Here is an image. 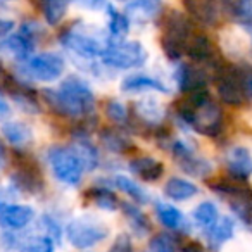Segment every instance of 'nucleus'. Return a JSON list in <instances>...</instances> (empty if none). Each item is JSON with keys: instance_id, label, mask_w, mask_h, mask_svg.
<instances>
[{"instance_id": "nucleus-1", "label": "nucleus", "mask_w": 252, "mask_h": 252, "mask_svg": "<svg viewBox=\"0 0 252 252\" xmlns=\"http://www.w3.org/2000/svg\"><path fill=\"white\" fill-rule=\"evenodd\" d=\"M173 109L178 121L199 135L216 138L223 131L224 114L206 88L185 94V97L180 98Z\"/></svg>"}, {"instance_id": "nucleus-2", "label": "nucleus", "mask_w": 252, "mask_h": 252, "mask_svg": "<svg viewBox=\"0 0 252 252\" xmlns=\"http://www.w3.org/2000/svg\"><path fill=\"white\" fill-rule=\"evenodd\" d=\"M112 42L114 40L109 33L81 23L71 25L59 36V43L71 54V59L83 71L94 74H97V71L100 69L95 59L102 57V54Z\"/></svg>"}, {"instance_id": "nucleus-3", "label": "nucleus", "mask_w": 252, "mask_h": 252, "mask_svg": "<svg viewBox=\"0 0 252 252\" xmlns=\"http://www.w3.org/2000/svg\"><path fill=\"white\" fill-rule=\"evenodd\" d=\"M42 95L47 105L64 118L87 119L95 116V95L80 76H67L59 88H45Z\"/></svg>"}, {"instance_id": "nucleus-4", "label": "nucleus", "mask_w": 252, "mask_h": 252, "mask_svg": "<svg viewBox=\"0 0 252 252\" xmlns=\"http://www.w3.org/2000/svg\"><path fill=\"white\" fill-rule=\"evenodd\" d=\"M214 83L218 95L226 105L238 107L251 98L252 73L247 66H218Z\"/></svg>"}, {"instance_id": "nucleus-5", "label": "nucleus", "mask_w": 252, "mask_h": 252, "mask_svg": "<svg viewBox=\"0 0 252 252\" xmlns=\"http://www.w3.org/2000/svg\"><path fill=\"white\" fill-rule=\"evenodd\" d=\"M193 35V23L183 12L171 11L166 18L161 36L162 52L169 61H180L185 56L187 45Z\"/></svg>"}, {"instance_id": "nucleus-6", "label": "nucleus", "mask_w": 252, "mask_h": 252, "mask_svg": "<svg viewBox=\"0 0 252 252\" xmlns=\"http://www.w3.org/2000/svg\"><path fill=\"white\" fill-rule=\"evenodd\" d=\"M149 59V54L140 42L135 40H114L102 54L100 61L111 69H133L142 67Z\"/></svg>"}, {"instance_id": "nucleus-7", "label": "nucleus", "mask_w": 252, "mask_h": 252, "mask_svg": "<svg viewBox=\"0 0 252 252\" xmlns=\"http://www.w3.org/2000/svg\"><path fill=\"white\" fill-rule=\"evenodd\" d=\"M47 159L57 182L67 187H78L81 183L85 171L73 147H64V145L52 147L47 154Z\"/></svg>"}, {"instance_id": "nucleus-8", "label": "nucleus", "mask_w": 252, "mask_h": 252, "mask_svg": "<svg viewBox=\"0 0 252 252\" xmlns=\"http://www.w3.org/2000/svg\"><path fill=\"white\" fill-rule=\"evenodd\" d=\"M66 69V59L57 52H43L38 56H32L21 63L19 73L28 80L36 81H57L64 74Z\"/></svg>"}, {"instance_id": "nucleus-9", "label": "nucleus", "mask_w": 252, "mask_h": 252, "mask_svg": "<svg viewBox=\"0 0 252 252\" xmlns=\"http://www.w3.org/2000/svg\"><path fill=\"white\" fill-rule=\"evenodd\" d=\"M67 240L76 249H90L109 237V228L94 218H76L66 226Z\"/></svg>"}, {"instance_id": "nucleus-10", "label": "nucleus", "mask_w": 252, "mask_h": 252, "mask_svg": "<svg viewBox=\"0 0 252 252\" xmlns=\"http://www.w3.org/2000/svg\"><path fill=\"white\" fill-rule=\"evenodd\" d=\"M190 21L202 28H214L221 18V0H183Z\"/></svg>"}, {"instance_id": "nucleus-11", "label": "nucleus", "mask_w": 252, "mask_h": 252, "mask_svg": "<svg viewBox=\"0 0 252 252\" xmlns=\"http://www.w3.org/2000/svg\"><path fill=\"white\" fill-rule=\"evenodd\" d=\"M131 114L135 116L137 123H131V125H144L145 128H151V130H158L159 126H162V121L166 118L164 105L158 100V98L145 97L142 100H137L131 109Z\"/></svg>"}, {"instance_id": "nucleus-12", "label": "nucleus", "mask_w": 252, "mask_h": 252, "mask_svg": "<svg viewBox=\"0 0 252 252\" xmlns=\"http://www.w3.org/2000/svg\"><path fill=\"white\" fill-rule=\"evenodd\" d=\"M175 81L178 85V90L182 94H190V92L206 88L207 81H209V74H207L206 67L199 66V64H180L175 71Z\"/></svg>"}, {"instance_id": "nucleus-13", "label": "nucleus", "mask_w": 252, "mask_h": 252, "mask_svg": "<svg viewBox=\"0 0 252 252\" xmlns=\"http://www.w3.org/2000/svg\"><path fill=\"white\" fill-rule=\"evenodd\" d=\"M11 182L16 190L25 193H40L43 190V180L35 162H19V166L11 175Z\"/></svg>"}, {"instance_id": "nucleus-14", "label": "nucleus", "mask_w": 252, "mask_h": 252, "mask_svg": "<svg viewBox=\"0 0 252 252\" xmlns=\"http://www.w3.org/2000/svg\"><path fill=\"white\" fill-rule=\"evenodd\" d=\"M226 171L233 182L245 183L251 178L252 171V159L251 152L245 147H235L226 156Z\"/></svg>"}, {"instance_id": "nucleus-15", "label": "nucleus", "mask_w": 252, "mask_h": 252, "mask_svg": "<svg viewBox=\"0 0 252 252\" xmlns=\"http://www.w3.org/2000/svg\"><path fill=\"white\" fill-rule=\"evenodd\" d=\"M126 5V18L130 19V23H137V25H145V23L154 21L159 16L162 9L161 0H121Z\"/></svg>"}, {"instance_id": "nucleus-16", "label": "nucleus", "mask_w": 252, "mask_h": 252, "mask_svg": "<svg viewBox=\"0 0 252 252\" xmlns=\"http://www.w3.org/2000/svg\"><path fill=\"white\" fill-rule=\"evenodd\" d=\"M35 47L36 43L33 40H30L28 36L18 32L16 35L4 36V40L0 42V54H4L5 57H11L18 63H25L26 59L32 57Z\"/></svg>"}, {"instance_id": "nucleus-17", "label": "nucleus", "mask_w": 252, "mask_h": 252, "mask_svg": "<svg viewBox=\"0 0 252 252\" xmlns=\"http://www.w3.org/2000/svg\"><path fill=\"white\" fill-rule=\"evenodd\" d=\"M121 90L125 94H142V92H156V94H168V87L158 78L147 74H131L121 81Z\"/></svg>"}, {"instance_id": "nucleus-18", "label": "nucleus", "mask_w": 252, "mask_h": 252, "mask_svg": "<svg viewBox=\"0 0 252 252\" xmlns=\"http://www.w3.org/2000/svg\"><path fill=\"white\" fill-rule=\"evenodd\" d=\"M35 211L30 206H4L0 209V224L9 230H21L32 223Z\"/></svg>"}, {"instance_id": "nucleus-19", "label": "nucleus", "mask_w": 252, "mask_h": 252, "mask_svg": "<svg viewBox=\"0 0 252 252\" xmlns=\"http://www.w3.org/2000/svg\"><path fill=\"white\" fill-rule=\"evenodd\" d=\"M185 54L193 61L195 64H209L214 59V47L213 42L204 33H193L187 45Z\"/></svg>"}, {"instance_id": "nucleus-20", "label": "nucleus", "mask_w": 252, "mask_h": 252, "mask_svg": "<svg viewBox=\"0 0 252 252\" xmlns=\"http://www.w3.org/2000/svg\"><path fill=\"white\" fill-rule=\"evenodd\" d=\"M4 138L16 149H25L33 142V130L23 121H7L0 128Z\"/></svg>"}, {"instance_id": "nucleus-21", "label": "nucleus", "mask_w": 252, "mask_h": 252, "mask_svg": "<svg viewBox=\"0 0 252 252\" xmlns=\"http://www.w3.org/2000/svg\"><path fill=\"white\" fill-rule=\"evenodd\" d=\"M98 138L102 147L112 154H128L133 149L131 138L118 128H102Z\"/></svg>"}, {"instance_id": "nucleus-22", "label": "nucleus", "mask_w": 252, "mask_h": 252, "mask_svg": "<svg viewBox=\"0 0 252 252\" xmlns=\"http://www.w3.org/2000/svg\"><path fill=\"white\" fill-rule=\"evenodd\" d=\"M128 168L135 176H138L144 182H158L164 175V164L154 158H147V156L131 159Z\"/></svg>"}, {"instance_id": "nucleus-23", "label": "nucleus", "mask_w": 252, "mask_h": 252, "mask_svg": "<svg viewBox=\"0 0 252 252\" xmlns=\"http://www.w3.org/2000/svg\"><path fill=\"white\" fill-rule=\"evenodd\" d=\"M73 151L78 156L83 171H94L100 166V156H98V149L92 144V140L88 137H80L73 138Z\"/></svg>"}, {"instance_id": "nucleus-24", "label": "nucleus", "mask_w": 252, "mask_h": 252, "mask_svg": "<svg viewBox=\"0 0 252 252\" xmlns=\"http://www.w3.org/2000/svg\"><path fill=\"white\" fill-rule=\"evenodd\" d=\"M235 235V223L231 218H218V221L211 228H207V240L209 247L214 252L220 251L221 245H224L228 240H231Z\"/></svg>"}, {"instance_id": "nucleus-25", "label": "nucleus", "mask_w": 252, "mask_h": 252, "mask_svg": "<svg viewBox=\"0 0 252 252\" xmlns=\"http://www.w3.org/2000/svg\"><path fill=\"white\" fill-rule=\"evenodd\" d=\"M221 11L226 12L245 30H251L252 23V0H221Z\"/></svg>"}, {"instance_id": "nucleus-26", "label": "nucleus", "mask_w": 252, "mask_h": 252, "mask_svg": "<svg viewBox=\"0 0 252 252\" xmlns=\"http://www.w3.org/2000/svg\"><path fill=\"white\" fill-rule=\"evenodd\" d=\"M164 193L168 199L175 200V202H185L190 200L192 197H195L199 193L197 185H193L192 182L183 178H169L164 185Z\"/></svg>"}, {"instance_id": "nucleus-27", "label": "nucleus", "mask_w": 252, "mask_h": 252, "mask_svg": "<svg viewBox=\"0 0 252 252\" xmlns=\"http://www.w3.org/2000/svg\"><path fill=\"white\" fill-rule=\"evenodd\" d=\"M109 183H111L114 189H118V190H121L123 193H126L130 199H133L135 202L140 204V206H144V204H147L149 200H151L149 193L145 192V190L142 189L137 182H133V180L128 178V176H125V175L112 176V180Z\"/></svg>"}, {"instance_id": "nucleus-28", "label": "nucleus", "mask_w": 252, "mask_h": 252, "mask_svg": "<svg viewBox=\"0 0 252 252\" xmlns=\"http://www.w3.org/2000/svg\"><path fill=\"white\" fill-rule=\"evenodd\" d=\"M85 199L90 200L94 206H97L98 209L104 211H116L119 207V200L114 195L111 189H105V187H94L85 193Z\"/></svg>"}, {"instance_id": "nucleus-29", "label": "nucleus", "mask_w": 252, "mask_h": 252, "mask_svg": "<svg viewBox=\"0 0 252 252\" xmlns=\"http://www.w3.org/2000/svg\"><path fill=\"white\" fill-rule=\"evenodd\" d=\"M119 206H121L123 213H125L126 220H128V223H130L131 230H133L135 233L144 237V235H147L149 231H151V228H152L151 221H149V218L145 216L135 204L125 202V204H119Z\"/></svg>"}, {"instance_id": "nucleus-30", "label": "nucleus", "mask_w": 252, "mask_h": 252, "mask_svg": "<svg viewBox=\"0 0 252 252\" xmlns=\"http://www.w3.org/2000/svg\"><path fill=\"white\" fill-rule=\"evenodd\" d=\"M156 214H158L161 224H164L169 230H180L185 224V216H183L182 211L166 202L156 204Z\"/></svg>"}, {"instance_id": "nucleus-31", "label": "nucleus", "mask_w": 252, "mask_h": 252, "mask_svg": "<svg viewBox=\"0 0 252 252\" xmlns=\"http://www.w3.org/2000/svg\"><path fill=\"white\" fill-rule=\"evenodd\" d=\"M107 18H109V35L112 40L123 38L126 33L130 32V19L126 18L125 12H119L114 5L107 4Z\"/></svg>"}, {"instance_id": "nucleus-32", "label": "nucleus", "mask_w": 252, "mask_h": 252, "mask_svg": "<svg viewBox=\"0 0 252 252\" xmlns=\"http://www.w3.org/2000/svg\"><path fill=\"white\" fill-rule=\"evenodd\" d=\"M178 164L187 175L197 176V178H206V176L211 175V171H213V164H211L206 158L197 156V154H192V156H189V158L182 159V161H178Z\"/></svg>"}, {"instance_id": "nucleus-33", "label": "nucleus", "mask_w": 252, "mask_h": 252, "mask_svg": "<svg viewBox=\"0 0 252 252\" xmlns=\"http://www.w3.org/2000/svg\"><path fill=\"white\" fill-rule=\"evenodd\" d=\"M71 0H42V9L49 26H57L66 16Z\"/></svg>"}, {"instance_id": "nucleus-34", "label": "nucleus", "mask_w": 252, "mask_h": 252, "mask_svg": "<svg viewBox=\"0 0 252 252\" xmlns=\"http://www.w3.org/2000/svg\"><path fill=\"white\" fill-rule=\"evenodd\" d=\"M218 218H220V213H218L216 204L209 202V200L200 202L199 206L193 209V220H195V223L199 224V226L206 228V230L216 223Z\"/></svg>"}, {"instance_id": "nucleus-35", "label": "nucleus", "mask_w": 252, "mask_h": 252, "mask_svg": "<svg viewBox=\"0 0 252 252\" xmlns=\"http://www.w3.org/2000/svg\"><path fill=\"white\" fill-rule=\"evenodd\" d=\"M104 111L109 121L116 123V125H125L128 121V118H130V109L126 107L123 102L116 100V98H111V100L105 102Z\"/></svg>"}, {"instance_id": "nucleus-36", "label": "nucleus", "mask_w": 252, "mask_h": 252, "mask_svg": "<svg viewBox=\"0 0 252 252\" xmlns=\"http://www.w3.org/2000/svg\"><path fill=\"white\" fill-rule=\"evenodd\" d=\"M54 240L50 237H30L19 245V252H54Z\"/></svg>"}, {"instance_id": "nucleus-37", "label": "nucleus", "mask_w": 252, "mask_h": 252, "mask_svg": "<svg viewBox=\"0 0 252 252\" xmlns=\"http://www.w3.org/2000/svg\"><path fill=\"white\" fill-rule=\"evenodd\" d=\"M149 249H151V252H176L178 245H176V238L173 235L158 233L151 238Z\"/></svg>"}, {"instance_id": "nucleus-38", "label": "nucleus", "mask_w": 252, "mask_h": 252, "mask_svg": "<svg viewBox=\"0 0 252 252\" xmlns=\"http://www.w3.org/2000/svg\"><path fill=\"white\" fill-rule=\"evenodd\" d=\"M19 33H23V35L28 36L30 40L38 43V40L42 38L43 33H45V28H43L38 21H35V19H26V21H23L21 26H19Z\"/></svg>"}, {"instance_id": "nucleus-39", "label": "nucleus", "mask_w": 252, "mask_h": 252, "mask_svg": "<svg viewBox=\"0 0 252 252\" xmlns=\"http://www.w3.org/2000/svg\"><path fill=\"white\" fill-rule=\"evenodd\" d=\"M42 223H43V228L50 233V237L54 240H61V226L57 223L56 218H52L50 214H43L42 216Z\"/></svg>"}, {"instance_id": "nucleus-40", "label": "nucleus", "mask_w": 252, "mask_h": 252, "mask_svg": "<svg viewBox=\"0 0 252 252\" xmlns=\"http://www.w3.org/2000/svg\"><path fill=\"white\" fill-rule=\"evenodd\" d=\"M109 252H133L130 237L128 235H119L114 244H112V247L109 249Z\"/></svg>"}, {"instance_id": "nucleus-41", "label": "nucleus", "mask_w": 252, "mask_h": 252, "mask_svg": "<svg viewBox=\"0 0 252 252\" xmlns=\"http://www.w3.org/2000/svg\"><path fill=\"white\" fill-rule=\"evenodd\" d=\"M12 28H14V21H11V19L0 18V38L7 36L9 33L12 32Z\"/></svg>"}, {"instance_id": "nucleus-42", "label": "nucleus", "mask_w": 252, "mask_h": 252, "mask_svg": "<svg viewBox=\"0 0 252 252\" xmlns=\"http://www.w3.org/2000/svg\"><path fill=\"white\" fill-rule=\"evenodd\" d=\"M11 112H12L11 105H9L7 102L4 100V98L0 97V123L5 121V119H7L9 116H11Z\"/></svg>"}, {"instance_id": "nucleus-43", "label": "nucleus", "mask_w": 252, "mask_h": 252, "mask_svg": "<svg viewBox=\"0 0 252 252\" xmlns=\"http://www.w3.org/2000/svg\"><path fill=\"white\" fill-rule=\"evenodd\" d=\"M74 2H78L80 5L88 7V9H98L102 4H104V0H74Z\"/></svg>"}, {"instance_id": "nucleus-44", "label": "nucleus", "mask_w": 252, "mask_h": 252, "mask_svg": "<svg viewBox=\"0 0 252 252\" xmlns=\"http://www.w3.org/2000/svg\"><path fill=\"white\" fill-rule=\"evenodd\" d=\"M7 164V149H5L4 142L0 140V169Z\"/></svg>"}, {"instance_id": "nucleus-45", "label": "nucleus", "mask_w": 252, "mask_h": 252, "mask_svg": "<svg viewBox=\"0 0 252 252\" xmlns=\"http://www.w3.org/2000/svg\"><path fill=\"white\" fill-rule=\"evenodd\" d=\"M183 252H202V249L199 244H189L183 247Z\"/></svg>"}, {"instance_id": "nucleus-46", "label": "nucleus", "mask_w": 252, "mask_h": 252, "mask_svg": "<svg viewBox=\"0 0 252 252\" xmlns=\"http://www.w3.org/2000/svg\"><path fill=\"white\" fill-rule=\"evenodd\" d=\"M5 76H7V74L4 73V69H2V64H0V87H2V83H4Z\"/></svg>"}, {"instance_id": "nucleus-47", "label": "nucleus", "mask_w": 252, "mask_h": 252, "mask_svg": "<svg viewBox=\"0 0 252 252\" xmlns=\"http://www.w3.org/2000/svg\"><path fill=\"white\" fill-rule=\"evenodd\" d=\"M5 2H11V0H0V4H5Z\"/></svg>"}, {"instance_id": "nucleus-48", "label": "nucleus", "mask_w": 252, "mask_h": 252, "mask_svg": "<svg viewBox=\"0 0 252 252\" xmlns=\"http://www.w3.org/2000/svg\"><path fill=\"white\" fill-rule=\"evenodd\" d=\"M2 207H4V206H2V204H0V209H2Z\"/></svg>"}]
</instances>
